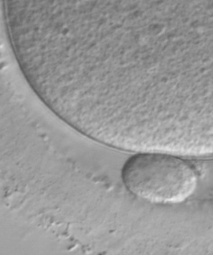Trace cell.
<instances>
[{
	"instance_id": "cell-1",
	"label": "cell",
	"mask_w": 213,
	"mask_h": 255,
	"mask_svg": "<svg viewBox=\"0 0 213 255\" xmlns=\"http://www.w3.org/2000/svg\"><path fill=\"white\" fill-rule=\"evenodd\" d=\"M126 189L135 196L158 204L181 203L193 194L198 175L189 163L172 153L140 152L122 168Z\"/></svg>"
}]
</instances>
